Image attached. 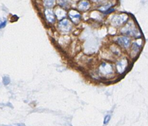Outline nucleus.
I'll list each match as a JSON object with an SVG mask.
<instances>
[{"label":"nucleus","instance_id":"nucleus-1","mask_svg":"<svg viewBox=\"0 0 148 126\" xmlns=\"http://www.w3.org/2000/svg\"><path fill=\"white\" fill-rule=\"evenodd\" d=\"M58 27L60 29V30L66 32H69L71 30L72 25L70 21H68L66 19H65V20H63L59 23Z\"/></svg>","mask_w":148,"mask_h":126},{"label":"nucleus","instance_id":"nucleus-2","mask_svg":"<svg viewBox=\"0 0 148 126\" xmlns=\"http://www.w3.org/2000/svg\"><path fill=\"white\" fill-rule=\"evenodd\" d=\"M100 71L103 75H109L112 73V68L109 64H103L100 68Z\"/></svg>","mask_w":148,"mask_h":126},{"label":"nucleus","instance_id":"nucleus-3","mask_svg":"<svg viewBox=\"0 0 148 126\" xmlns=\"http://www.w3.org/2000/svg\"><path fill=\"white\" fill-rule=\"evenodd\" d=\"M117 41L118 42V44L124 47H129L130 44V40L129 38L125 37V36H121L117 38Z\"/></svg>","mask_w":148,"mask_h":126},{"label":"nucleus","instance_id":"nucleus-4","mask_svg":"<svg viewBox=\"0 0 148 126\" xmlns=\"http://www.w3.org/2000/svg\"><path fill=\"white\" fill-rule=\"evenodd\" d=\"M126 21L125 16H116L112 18V22L115 25H121Z\"/></svg>","mask_w":148,"mask_h":126},{"label":"nucleus","instance_id":"nucleus-5","mask_svg":"<svg viewBox=\"0 0 148 126\" xmlns=\"http://www.w3.org/2000/svg\"><path fill=\"white\" fill-rule=\"evenodd\" d=\"M45 15L46 17V18L49 22H53L55 21V18H54V14L52 11L51 9H47L45 11Z\"/></svg>","mask_w":148,"mask_h":126},{"label":"nucleus","instance_id":"nucleus-6","mask_svg":"<svg viewBox=\"0 0 148 126\" xmlns=\"http://www.w3.org/2000/svg\"><path fill=\"white\" fill-rule=\"evenodd\" d=\"M127 66V62L125 60H122L119 64H117V70H119L120 73L124 71Z\"/></svg>","mask_w":148,"mask_h":126},{"label":"nucleus","instance_id":"nucleus-7","mask_svg":"<svg viewBox=\"0 0 148 126\" xmlns=\"http://www.w3.org/2000/svg\"><path fill=\"white\" fill-rule=\"evenodd\" d=\"M89 3L87 1H81L79 4L78 8L81 11H86L89 8Z\"/></svg>","mask_w":148,"mask_h":126},{"label":"nucleus","instance_id":"nucleus-8","mask_svg":"<svg viewBox=\"0 0 148 126\" xmlns=\"http://www.w3.org/2000/svg\"><path fill=\"white\" fill-rule=\"evenodd\" d=\"M56 14L57 15L59 20H61L64 17L66 16V12L61 9H58L56 11Z\"/></svg>","mask_w":148,"mask_h":126},{"label":"nucleus","instance_id":"nucleus-9","mask_svg":"<svg viewBox=\"0 0 148 126\" xmlns=\"http://www.w3.org/2000/svg\"><path fill=\"white\" fill-rule=\"evenodd\" d=\"M70 17H71V18L72 20L74 21H76V20H79L80 18V14L77 13L76 11H71L70 12Z\"/></svg>","mask_w":148,"mask_h":126},{"label":"nucleus","instance_id":"nucleus-10","mask_svg":"<svg viewBox=\"0 0 148 126\" xmlns=\"http://www.w3.org/2000/svg\"><path fill=\"white\" fill-rule=\"evenodd\" d=\"M44 3H45V6H47V7H52L53 6V4L55 3V1H46L44 2Z\"/></svg>","mask_w":148,"mask_h":126},{"label":"nucleus","instance_id":"nucleus-11","mask_svg":"<svg viewBox=\"0 0 148 126\" xmlns=\"http://www.w3.org/2000/svg\"><path fill=\"white\" fill-rule=\"evenodd\" d=\"M110 118H111V116L110 115H107L104 119V124H106L107 123H108V122H109L110 120Z\"/></svg>","mask_w":148,"mask_h":126},{"label":"nucleus","instance_id":"nucleus-12","mask_svg":"<svg viewBox=\"0 0 148 126\" xmlns=\"http://www.w3.org/2000/svg\"><path fill=\"white\" fill-rule=\"evenodd\" d=\"M3 82H4V84H6V85H7V84H8L9 83V82H10V80H9V79L8 78V77H4V79H3Z\"/></svg>","mask_w":148,"mask_h":126},{"label":"nucleus","instance_id":"nucleus-13","mask_svg":"<svg viewBox=\"0 0 148 126\" xmlns=\"http://www.w3.org/2000/svg\"><path fill=\"white\" fill-rule=\"evenodd\" d=\"M6 21H4L3 23L0 24V28H4L5 26H6Z\"/></svg>","mask_w":148,"mask_h":126},{"label":"nucleus","instance_id":"nucleus-14","mask_svg":"<svg viewBox=\"0 0 148 126\" xmlns=\"http://www.w3.org/2000/svg\"><path fill=\"white\" fill-rule=\"evenodd\" d=\"M18 126H20V125H18Z\"/></svg>","mask_w":148,"mask_h":126}]
</instances>
